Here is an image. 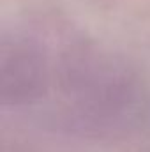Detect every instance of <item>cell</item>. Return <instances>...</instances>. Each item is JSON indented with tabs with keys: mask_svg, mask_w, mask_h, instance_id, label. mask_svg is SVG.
I'll use <instances>...</instances> for the list:
<instances>
[{
	"mask_svg": "<svg viewBox=\"0 0 150 152\" xmlns=\"http://www.w3.org/2000/svg\"><path fill=\"white\" fill-rule=\"evenodd\" d=\"M48 83L44 55L27 41H11L2 48L0 94L5 104L30 103L39 97Z\"/></svg>",
	"mask_w": 150,
	"mask_h": 152,
	"instance_id": "obj_1",
	"label": "cell"
}]
</instances>
